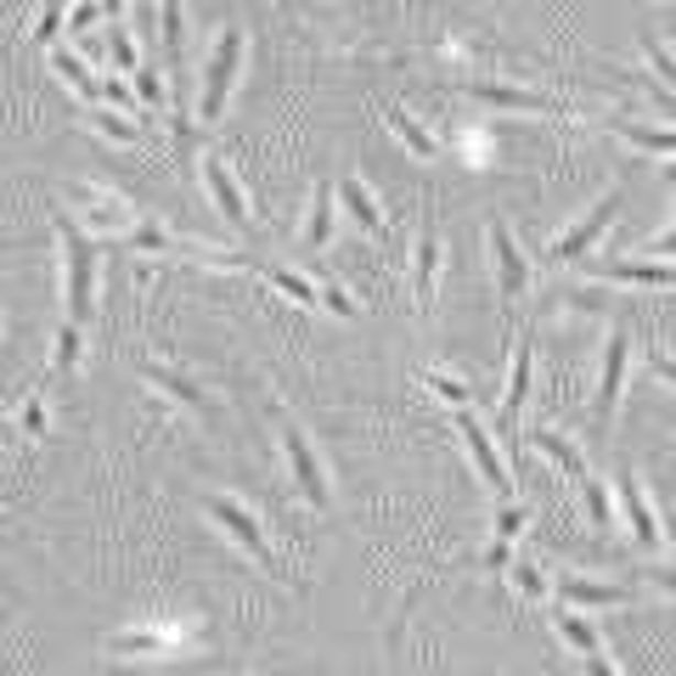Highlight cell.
Returning <instances> with one entry per match:
<instances>
[{
  "label": "cell",
  "mask_w": 676,
  "mask_h": 676,
  "mask_svg": "<svg viewBox=\"0 0 676 676\" xmlns=\"http://www.w3.org/2000/svg\"><path fill=\"white\" fill-rule=\"evenodd\" d=\"M614 497H620V513H625V524H632V542H637L643 553H659V519H654V508H648L643 479H632V473H625Z\"/></svg>",
  "instance_id": "cell-13"
},
{
  "label": "cell",
  "mask_w": 676,
  "mask_h": 676,
  "mask_svg": "<svg viewBox=\"0 0 676 676\" xmlns=\"http://www.w3.org/2000/svg\"><path fill=\"white\" fill-rule=\"evenodd\" d=\"M282 417V457H287V473H294V486H299V497L316 508V513H327L332 508V491H327V468H321V457H316V446H310V434L287 417V412H276Z\"/></svg>",
  "instance_id": "cell-4"
},
{
  "label": "cell",
  "mask_w": 676,
  "mask_h": 676,
  "mask_svg": "<svg viewBox=\"0 0 676 676\" xmlns=\"http://www.w3.org/2000/svg\"><path fill=\"white\" fill-rule=\"evenodd\" d=\"M68 198H74V209H79V220H85L90 231H130V226H135V209L119 198V192L96 186V181L68 186Z\"/></svg>",
  "instance_id": "cell-8"
},
{
  "label": "cell",
  "mask_w": 676,
  "mask_h": 676,
  "mask_svg": "<svg viewBox=\"0 0 676 676\" xmlns=\"http://www.w3.org/2000/svg\"><path fill=\"white\" fill-rule=\"evenodd\" d=\"M113 654H181V637L135 632V637H113Z\"/></svg>",
  "instance_id": "cell-28"
},
{
  "label": "cell",
  "mask_w": 676,
  "mask_h": 676,
  "mask_svg": "<svg viewBox=\"0 0 676 676\" xmlns=\"http://www.w3.org/2000/svg\"><path fill=\"white\" fill-rule=\"evenodd\" d=\"M52 215H57V237H63V276H68V321L74 327H85L90 321V299H96V249H90V237H85V226L68 215V209H57L52 204Z\"/></svg>",
  "instance_id": "cell-1"
},
{
  "label": "cell",
  "mask_w": 676,
  "mask_h": 676,
  "mask_svg": "<svg viewBox=\"0 0 676 676\" xmlns=\"http://www.w3.org/2000/svg\"><path fill=\"white\" fill-rule=\"evenodd\" d=\"M204 186H209L220 220H226L231 231H249V198H243V186H237V175L226 170V159L204 153Z\"/></svg>",
  "instance_id": "cell-12"
},
{
  "label": "cell",
  "mask_w": 676,
  "mask_h": 676,
  "mask_svg": "<svg viewBox=\"0 0 676 676\" xmlns=\"http://www.w3.org/2000/svg\"><path fill=\"white\" fill-rule=\"evenodd\" d=\"M609 130H614V135H625V141H637V148H648V153H659V159H670V153H676V135H670V124H637V119H609Z\"/></svg>",
  "instance_id": "cell-22"
},
{
  "label": "cell",
  "mask_w": 676,
  "mask_h": 676,
  "mask_svg": "<svg viewBox=\"0 0 676 676\" xmlns=\"http://www.w3.org/2000/svg\"><path fill=\"white\" fill-rule=\"evenodd\" d=\"M486 237H491V260H497V294H502V305H519V294L530 287V260H524V249L513 243V231H508V220H486Z\"/></svg>",
  "instance_id": "cell-7"
},
{
  "label": "cell",
  "mask_w": 676,
  "mask_h": 676,
  "mask_svg": "<svg viewBox=\"0 0 676 676\" xmlns=\"http://www.w3.org/2000/svg\"><path fill=\"white\" fill-rule=\"evenodd\" d=\"M648 367H654V372H659L665 383L676 378V367H670V356H665V350H648Z\"/></svg>",
  "instance_id": "cell-42"
},
{
  "label": "cell",
  "mask_w": 676,
  "mask_h": 676,
  "mask_svg": "<svg viewBox=\"0 0 676 676\" xmlns=\"http://www.w3.org/2000/svg\"><path fill=\"white\" fill-rule=\"evenodd\" d=\"M90 124L102 130L108 141H141V124L130 113H119V108H90Z\"/></svg>",
  "instance_id": "cell-27"
},
{
  "label": "cell",
  "mask_w": 676,
  "mask_h": 676,
  "mask_svg": "<svg viewBox=\"0 0 676 676\" xmlns=\"http://www.w3.org/2000/svg\"><path fill=\"white\" fill-rule=\"evenodd\" d=\"M68 12H74V29H79V34H90L96 23H102V0H74Z\"/></svg>",
  "instance_id": "cell-38"
},
{
  "label": "cell",
  "mask_w": 676,
  "mask_h": 676,
  "mask_svg": "<svg viewBox=\"0 0 676 676\" xmlns=\"http://www.w3.org/2000/svg\"><path fill=\"white\" fill-rule=\"evenodd\" d=\"M530 361H536V345H530V338H519V350H513V378H508V406H502V428H513L519 412H524V395H530Z\"/></svg>",
  "instance_id": "cell-20"
},
{
  "label": "cell",
  "mask_w": 676,
  "mask_h": 676,
  "mask_svg": "<svg viewBox=\"0 0 676 676\" xmlns=\"http://www.w3.org/2000/svg\"><path fill=\"white\" fill-rule=\"evenodd\" d=\"M68 7H74V0H45V12H40V23L29 29V40H34V45H52L57 29H63V18H68Z\"/></svg>",
  "instance_id": "cell-33"
},
{
  "label": "cell",
  "mask_w": 676,
  "mask_h": 676,
  "mask_svg": "<svg viewBox=\"0 0 676 676\" xmlns=\"http://www.w3.org/2000/svg\"><path fill=\"white\" fill-rule=\"evenodd\" d=\"M434 276H440V237L423 231L417 249H412V294H417V310H434Z\"/></svg>",
  "instance_id": "cell-17"
},
{
  "label": "cell",
  "mask_w": 676,
  "mask_h": 676,
  "mask_svg": "<svg viewBox=\"0 0 676 676\" xmlns=\"http://www.w3.org/2000/svg\"><path fill=\"white\" fill-rule=\"evenodd\" d=\"M473 102H491V108H513V113H553V119H581V113H569L564 102H553V96H530L519 85H497V79H473L462 85Z\"/></svg>",
  "instance_id": "cell-11"
},
{
  "label": "cell",
  "mask_w": 676,
  "mask_h": 676,
  "mask_svg": "<svg viewBox=\"0 0 676 676\" xmlns=\"http://www.w3.org/2000/svg\"><path fill=\"white\" fill-rule=\"evenodd\" d=\"M164 57L175 68L186 63V12H181V0H164Z\"/></svg>",
  "instance_id": "cell-26"
},
{
  "label": "cell",
  "mask_w": 676,
  "mask_h": 676,
  "mask_svg": "<svg viewBox=\"0 0 676 676\" xmlns=\"http://www.w3.org/2000/svg\"><path fill=\"white\" fill-rule=\"evenodd\" d=\"M383 119H390V130L406 141V148H412L417 159H440V141H434V135H428V130H423V124L406 113V108H395V102H390V108H383Z\"/></svg>",
  "instance_id": "cell-23"
},
{
  "label": "cell",
  "mask_w": 676,
  "mask_h": 676,
  "mask_svg": "<svg viewBox=\"0 0 676 676\" xmlns=\"http://www.w3.org/2000/svg\"><path fill=\"white\" fill-rule=\"evenodd\" d=\"M530 446H536L542 457H553V462H558V468H564V473L575 479V486H581V479L592 473V468H587V457H581V451H575V446L564 440V434H558V428H530Z\"/></svg>",
  "instance_id": "cell-19"
},
{
  "label": "cell",
  "mask_w": 676,
  "mask_h": 676,
  "mask_svg": "<svg viewBox=\"0 0 676 676\" xmlns=\"http://www.w3.org/2000/svg\"><path fill=\"white\" fill-rule=\"evenodd\" d=\"M625 367H632V338H625V327H614L609 345H603V378H598V423L603 428L614 423V406H620V390H625Z\"/></svg>",
  "instance_id": "cell-10"
},
{
  "label": "cell",
  "mask_w": 676,
  "mask_h": 676,
  "mask_svg": "<svg viewBox=\"0 0 676 676\" xmlns=\"http://www.w3.org/2000/svg\"><path fill=\"white\" fill-rule=\"evenodd\" d=\"M141 378H148L153 390H164L170 401H181V406H192V412H209V395H204L186 372H170V367H159V361H141Z\"/></svg>",
  "instance_id": "cell-18"
},
{
  "label": "cell",
  "mask_w": 676,
  "mask_h": 676,
  "mask_svg": "<svg viewBox=\"0 0 676 676\" xmlns=\"http://www.w3.org/2000/svg\"><path fill=\"white\" fill-rule=\"evenodd\" d=\"M620 204H625V186H609L603 198L575 220L569 231H558L553 243H547V254H542V265H575V260H587V249H598V237L609 231V220L620 215Z\"/></svg>",
  "instance_id": "cell-3"
},
{
  "label": "cell",
  "mask_w": 676,
  "mask_h": 676,
  "mask_svg": "<svg viewBox=\"0 0 676 676\" xmlns=\"http://www.w3.org/2000/svg\"><path fill=\"white\" fill-rule=\"evenodd\" d=\"M423 383H428V390H434V395H440V401H446L451 412L473 401V395H468V383H462V378H446V372H423Z\"/></svg>",
  "instance_id": "cell-34"
},
{
  "label": "cell",
  "mask_w": 676,
  "mask_h": 676,
  "mask_svg": "<svg viewBox=\"0 0 676 676\" xmlns=\"http://www.w3.org/2000/svg\"><path fill=\"white\" fill-rule=\"evenodd\" d=\"M457 428H462V446H468V462H473V473L486 479V486L508 502V497H519V486H513V473H508V462H502V451H497V434L479 423L468 406H457Z\"/></svg>",
  "instance_id": "cell-6"
},
{
  "label": "cell",
  "mask_w": 676,
  "mask_h": 676,
  "mask_svg": "<svg viewBox=\"0 0 676 676\" xmlns=\"http://www.w3.org/2000/svg\"><path fill=\"white\" fill-rule=\"evenodd\" d=\"M508 564H513V547H508V542H502V536H497V547H491V553H486V569H491V575H497V569H508Z\"/></svg>",
  "instance_id": "cell-41"
},
{
  "label": "cell",
  "mask_w": 676,
  "mask_h": 676,
  "mask_svg": "<svg viewBox=\"0 0 676 676\" xmlns=\"http://www.w3.org/2000/svg\"><path fill=\"white\" fill-rule=\"evenodd\" d=\"M332 192H338V198H345V209L361 220V231L383 243V204H378V192H372L361 175H345V181H338Z\"/></svg>",
  "instance_id": "cell-16"
},
{
  "label": "cell",
  "mask_w": 676,
  "mask_h": 676,
  "mask_svg": "<svg viewBox=\"0 0 676 676\" xmlns=\"http://www.w3.org/2000/svg\"><path fill=\"white\" fill-rule=\"evenodd\" d=\"M237 68H243V29H226L215 40V52L204 63V79H198V119L215 124L231 102V85H237Z\"/></svg>",
  "instance_id": "cell-2"
},
{
  "label": "cell",
  "mask_w": 676,
  "mask_h": 676,
  "mask_svg": "<svg viewBox=\"0 0 676 676\" xmlns=\"http://www.w3.org/2000/svg\"><path fill=\"white\" fill-rule=\"evenodd\" d=\"M52 63H57V74L74 85V96H85V102H96V96H102V79H96V74L85 68V57H74V52H63V45H57Z\"/></svg>",
  "instance_id": "cell-25"
},
{
  "label": "cell",
  "mask_w": 676,
  "mask_h": 676,
  "mask_svg": "<svg viewBox=\"0 0 676 676\" xmlns=\"http://www.w3.org/2000/svg\"><path fill=\"white\" fill-rule=\"evenodd\" d=\"M79 332H85V327L63 321V332H57V356H52L57 378H74V367H79Z\"/></svg>",
  "instance_id": "cell-31"
},
{
  "label": "cell",
  "mask_w": 676,
  "mask_h": 676,
  "mask_svg": "<svg viewBox=\"0 0 676 676\" xmlns=\"http://www.w3.org/2000/svg\"><path fill=\"white\" fill-rule=\"evenodd\" d=\"M260 276H271V287H282L294 305H305V310H316L321 305V287L316 282H305L299 271H287V265H260Z\"/></svg>",
  "instance_id": "cell-24"
},
{
  "label": "cell",
  "mask_w": 676,
  "mask_h": 676,
  "mask_svg": "<svg viewBox=\"0 0 676 676\" xmlns=\"http://www.w3.org/2000/svg\"><path fill=\"white\" fill-rule=\"evenodd\" d=\"M108 57H113L119 74H135V68H141V63H135V45H130V29H124L119 18H108Z\"/></svg>",
  "instance_id": "cell-30"
},
{
  "label": "cell",
  "mask_w": 676,
  "mask_h": 676,
  "mask_svg": "<svg viewBox=\"0 0 676 676\" xmlns=\"http://www.w3.org/2000/svg\"><path fill=\"white\" fill-rule=\"evenodd\" d=\"M204 513L226 530V536L237 542V547H243L260 569H271V575H282V581H287V569H282V558H276V547L265 542V524L243 508V502H231V497H204Z\"/></svg>",
  "instance_id": "cell-5"
},
{
  "label": "cell",
  "mask_w": 676,
  "mask_h": 676,
  "mask_svg": "<svg viewBox=\"0 0 676 676\" xmlns=\"http://www.w3.org/2000/svg\"><path fill=\"white\" fill-rule=\"evenodd\" d=\"M553 625H558V637H564V643H569L575 654H581V659H587L592 670H603V676H614V670H620V665H614V659L603 654V632H598V625L587 620V609H575V603H558V609H553Z\"/></svg>",
  "instance_id": "cell-9"
},
{
  "label": "cell",
  "mask_w": 676,
  "mask_h": 676,
  "mask_svg": "<svg viewBox=\"0 0 676 676\" xmlns=\"http://www.w3.org/2000/svg\"><path fill=\"white\" fill-rule=\"evenodd\" d=\"M40 428H45V401L34 395V401L23 406V434H40Z\"/></svg>",
  "instance_id": "cell-40"
},
{
  "label": "cell",
  "mask_w": 676,
  "mask_h": 676,
  "mask_svg": "<svg viewBox=\"0 0 676 676\" xmlns=\"http://www.w3.org/2000/svg\"><path fill=\"white\" fill-rule=\"evenodd\" d=\"M643 45H648V63H654V79H659V85H670V79H676V63H670V52H665V45H659L654 34H648Z\"/></svg>",
  "instance_id": "cell-36"
},
{
  "label": "cell",
  "mask_w": 676,
  "mask_h": 676,
  "mask_svg": "<svg viewBox=\"0 0 676 676\" xmlns=\"http://www.w3.org/2000/svg\"><path fill=\"white\" fill-rule=\"evenodd\" d=\"M135 90H141V102H153V108H164V96H170L153 68H135Z\"/></svg>",
  "instance_id": "cell-37"
},
{
  "label": "cell",
  "mask_w": 676,
  "mask_h": 676,
  "mask_svg": "<svg viewBox=\"0 0 676 676\" xmlns=\"http://www.w3.org/2000/svg\"><path fill=\"white\" fill-rule=\"evenodd\" d=\"M587 276H598V282H632V287H670V260H598V265H587V260H575Z\"/></svg>",
  "instance_id": "cell-14"
},
{
  "label": "cell",
  "mask_w": 676,
  "mask_h": 676,
  "mask_svg": "<svg viewBox=\"0 0 676 676\" xmlns=\"http://www.w3.org/2000/svg\"><path fill=\"white\" fill-rule=\"evenodd\" d=\"M524 524H530V508H519V502L508 497V508H502V519H497V536H502V542H513Z\"/></svg>",
  "instance_id": "cell-35"
},
{
  "label": "cell",
  "mask_w": 676,
  "mask_h": 676,
  "mask_svg": "<svg viewBox=\"0 0 676 676\" xmlns=\"http://www.w3.org/2000/svg\"><path fill=\"white\" fill-rule=\"evenodd\" d=\"M581 491H587V513H592V530H609L614 524V508H609V491H603V479L587 473L581 479Z\"/></svg>",
  "instance_id": "cell-32"
},
{
  "label": "cell",
  "mask_w": 676,
  "mask_h": 676,
  "mask_svg": "<svg viewBox=\"0 0 676 676\" xmlns=\"http://www.w3.org/2000/svg\"><path fill=\"white\" fill-rule=\"evenodd\" d=\"M321 305H327V310H332V316H361V310H356V299H350V294H345V287H332V282H327V287H321Z\"/></svg>",
  "instance_id": "cell-39"
},
{
  "label": "cell",
  "mask_w": 676,
  "mask_h": 676,
  "mask_svg": "<svg viewBox=\"0 0 676 676\" xmlns=\"http://www.w3.org/2000/svg\"><path fill=\"white\" fill-rule=\"evenodd\" d=\"M508 569H513V587H519V592H524L530 603H542V598L553 592V581H547V575H542L536 564H530V558H513Z\"/></svg>",
  "instance_id": "cell-29"
},
{
  "label": "cell",
  "mask_w": 676,
  "mask_h": 676,
  "mask_svg": "<svg viewBox=\"0 0 676 676\" xmlns=\"http://www.w3.org/2000/svg\"><path fill=\"white\" fill-rule=\"evenodd\" d=\"M327 237H332V181L316 186L310 215H305V231H299V249H327Z\"/></svg>",
  "instance_id": "cell-21"
},
{
  "label": "cell",
  "mask_w": 676,
  "mask_h": 676,
  "mask_svg": "<svg viewBox=\"0 0 676 676\" xmlns=\"http://www.w3.org/2000/svg\"><path fill=\"white\" fill-rule=\"evenodd\" d=\"M553 592L575 609H620V603H632V592L625 587H609V581H587V575H558Z\"/></svg>",
  "instance_id": "cell-15"
}]
</instances>
